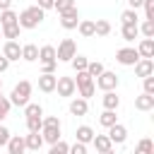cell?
<instances>
[{"label": "cell", "mask_w": 154, "mask_h": 154, "mask_svg": "<svg viewBox=\"0 0 154 154\" xmlns=\"http://www.w3.org/2000/svg\"><path fill=\"white\" fill-rule=\"evenodd\" d=\"M43 19H46V12H43L38 5H31V7H26V10H22V12L17 14V24H19L22 29H36Z\"/></svg>", "instance_id": "1"}, {"label": "cell", "mask_w": 154, "mask_h": 154, "mask_svg": "<svg viewBox=\"0 0 154 154\" xmlns=\"http://www.w3.org/2000/svg\"><path fill=\"white\" fill-rule=\"evenodd\" d=\"M31 82L29 79H22V82H17L14 84V89H12V94H10V103L12 106H26L29 103V99H31Z\"/></svg>", "instance_id": "2"}, {"label": "cell", "mask_w": 154, "mask_h": 154, "mask_svg": "<svg viewBox=\"0 0 154 154\" xmlns=\"http://www.w3.org/2000/svg\"><path fill=\"white\" fill-rule=\"evenodd\" d=\"M75 87L79 89V96H82V99H87V101H89V96H94V91H96V84H94V77H89V72H87V70H82V72H77V79H75Z\"/></svg>", "instance_id": "3"}, {"label": "cell", "mask_w": 154, "mask_h": 154, "mask_svg": "<svg viewBox=\"0 0 154 154\" xmlns=\"http://www.w3.org/2000/svg\"><path fill=\"white\" fill-rule=\"evenodd\" d=\"M75 53H77V43L72 38H63L55 48V60L58 63H70L75 58Z\"/></svg>", "instance_id": "4"}, {"label": "cell", "mask_w": 154, "mask_h": 154, "mask_svg": "<svg viewBox=\"0 0 154 154\" xmlns=\"http://www.w3.org/2000/svg\"><path fill=\"white\" fill-rule=\"evenodd\" d=\"M101 91H116L118 89V84H120V79H118V75L116 72H108V70H103L99 77H96V82H94Z\"/></svg>", "instance_id": "5"}, {"label": "cell", "mask_w": 154, "mask_h": 154, "mask_svg": "<svg viewBox=\"0 0 154 154\" xmlns=\"http://www.w3.org/2000/svg\"><path fill=\"white\" fill-rule=\"evenodd\" d=\"M116 60H118L120 65H125V67H132V65L140 60V53H137V48L128 46V48H120V51H116Z\"/></svg>", "instance_id": "6"}, {"label": "cell", "mask_w": 154, "mask_h": 154, "mask_svg": "<svg viewBox=\"0 0 154 154\" xmlns=\"http://www.w3.org/2000/svg\"><path fill=\"white\" fill-rule=\"evenodd\" d=\"M55 91H58V96H63V99H67V96H72L75 91H77V87H75V77H58V82H55Z\"/></svg>", "instance_id": "7"}, {"label": "cell", "mask_w": 154, "mask_h": 154, "mask_svg": "<svg viewBox=\"0 0 154 154\" xmlns=\"http://www.w3.org/2000/svg\"><path fill=\"white\" fill-rule=\"evenodd\" d=\"M77 24H79V12H77V7H72V10H67V12H63L60 14V26L63 29H77Z\"/></svg>", "instance_id": "8"}, {"label": "cell", "mask_w": 154, "mask_h": 154, "mask_svg": "<svg viewBox=\"0 0 154 154\" xmlns=\"http://www.w3.org/2000/svg\"><path fill=\"white\" fill-rule=\"evenodd\" d=\"M132 67H135V75L142 77V79L149 77V75H154V60H152V58H140Z\"/></svg>", "instance_id": "9"}, {"label": "cell", "mask_w": 154, "mask_h": 154, "mask_svg": "<svg viewBox=\"0 0 154 154\" xmlns=\"http://www.w3.org/2000/svg\"><path fill=\"white\" fill-rule=\"evenodd\" d=\"M108 140H111L113 144H123V142L128 140V128L120 125V123H113V125L108 128Z\"/></svg>", "instance_id": "10"}, {"label": "cell", "mask_w": 154, "mask_h": 154, "mask_svg": "<svg viewBox=\"0 0 154 154\" xmlns=\"http://www.w3.org/2000/svg\"><path fill=\"white\" fill-rule=\"evenodd\" d=\"M2 55H5L10 63H14V60L22 58V46H19L17 41H5V46H2Z\"/></svg>", "instance_id": "11"}, {"label": "cell", "mask_w": 154, "mask_h": 154, "mask_svg": "<svg viewBox=\"0 0 154 154\" xmlns=\"http://www.w3.org/2000/svg\"><path fill=\"white\" fill-rule=\"evenodd\" d=\"M5 147H7V154H24V152H26L22 135H10V140H7Z\"/></svg>", "instance_id": "12"}, {"label": "cell", "mask_w": 154, "mask_h": 154, "mask_svg": "<svg viewBox=\"0 0 154 154\" xmlns=\"http://www.w3.org/2000/svg\"><path fill=\"white\" fill-rule=\"evenodd\" d=\"M94 128H89V125H79L77 130H75V142H82V144H91V140H94Z\"/></svg>", "instance_id": "13"}, {"label": "cell", "mask_w": 154, "mask_h": 154, "mask_svg": "<svg viewBox=\"0 0 154 154\" xmlns=\"http://www.w3.org/2000/svg\"><path fill=\"white\" fill-rule=\"evenodd\" d=\"M24 147H26L29 152H38V149L43 147L41 132H29V135H24Z\"/></svg>", "instance_id": "14"}, {"label": "cell", "mask_w": 154, "mask_h": 154, "mask_svg": "<svg viewBox=\"0 0 154 154\" xmlns=\"http://www.w3.org/2000/svg\"><path fill=\"white\" fill-rule=\"evenodd\" d=\"M55 82H58L55 75H38V89H41L43 94L55 91Z\"/></svg>", "instance_id": "15"}, {"label": "cell", "mask_w": 154, "mask_h": 154, "mask_svg": "<svg viewBox=\"0 0 154 154\" xmlns=\"http://www.w3.org/2000/svg\"><path fill=\"white\" fill-rule=\"evenodd\" d=\"M101 103H103V108H108V111H118V106H120V96H118L116 91H103Z\"/></svg>", "instance_id": "16"}, {"label": "cell", "mask_w": 154, "mask_h": 154, "mask_svg": "<svg viewBox=\"0 0 154 154\" xmlns=\"http://www.w3.org/2000/svg\"><path fill=\"white\" fill-rule=\"evenodd\" d=\"M135 108H137V111H152V108H154V96L142 91L140 96H135Z\"/></svg>", "instance_id": "17"}, {"label": "cell", "mask_w": 154, "mask_h": 154, "mask_svg": "<svg viewBox=\"0 0 154 154\" xmlns=\"http://www.w3.org/2000/svg\"><path fill=\"white\" fill-rule=\"evenodd\" d=\"M87 111H89L87 99L77 96V99H72V101H70V113H72V116H87Z\"/></svg>", "instance_id": "18"}, {"label": "cell", "mask_w": 154, "mask_h": 154, "mask_svg": "<svg viewBox=\"0 0 154 154\" xmlns=\"http://www.w3.org/2000/svg\"><path fill=\"white\" fill-rule=\"evenodd\" d=\"M38 63H58L55 60V46H51V43L41 46L38 48Z\"/></svg>", "instance_id": "19"}, {"label": "cell", "mask_w": 154, "mask_h": 154, "mask_svg": "<svg viewBox=\"0 0 154 154\" xmlns=\"http://www.w3.org/2000/svg\"><path fill=\"white\" fill-rule=\"evenodd\" d=\"M140 58H154V38H142L137 46Z\"/></svg>", "instance_id": "20"}, {"label": "cell", "mask_w": 154, "mask_h": 154, "mask_svg": "<svg viewBox=\"0 0 154 154\" xmlns=\"http://www.w3.org/2000/svg\"><path fill=\"white\" fill-rule=\"evenodd\" d=\"M22 60H26V63H36V60H38V46H36V43H26V46H22Z\"/></svg>", "instance_id": "21"}, {"label": "cell", "mask_w": 154, "mask_h": 154, "mask_svg": "<svg viewBox=\"0 0 154 154\" xmlns=\"http://www.w3.org/2000/svg\"><path fill=\"white\" fill-rule=\"evenodd\" d=\"M77 31H79L82 38H91V36H94V19H79Z\"/></svg>", "instance_id": "22"}, {"label": "cell", "mask_w": 154, "mask_h": 154, "mask_svg": "<svg viewBox=\"0 0 154 154\" xmlns=\"http://www.w3.org/2000/svg\"><path fill=\"white\" fill-rule=\"evenodd\" d=\"M91 144H94L96 154H99V152H106V149H111V147H113V142L108 140V135H94Z\"/></svg>", "instance_id": "23"}, {"label": "cell", "mask_w": 154, "mask_h": 154, "mask_svg": "<svg viewBox=\"0 0 154 154\" xmlns=\"http://www.w3.org/2000/svg\"><path fill=\"white\" fill-rule=\"evenodd\" d=\"M41 137L48 144H55L60 140V128H41Z\"/></svg>", "instance_id": "24"}, {"label": "cell", "mask_w": 154, "mask_h": 154, "mask_svg": "<svg viewBox=\"0 0 154 154\" xmlns=\"http://www.w3.org/2000/svg\"><path fill=\"white\" fill-rule=\"evenodd\" d=\"M111 34V22L108 19H94V36H108Z\"/></svg>", "instance_id": "25"}, {"label": "cell", "mask_w": 154, "mask_h": 154, "mask_svg": "<svg viewBox=\"0 0 154 154\" xmlns=\"http://www.w3.org/2000/svg\"><path fill=\"white\" fill-rule=\"evenodd\" d=\"M120 36H123L125 41H135V38L140 36L137 24H123V26H120Z\"/></svg>", "instance_id": "26"}, {"label": "cell", "mask_w": 154, "mask_h": 154, "mask_svg": "<svg viewBox=\"0 0 154 154\" xmlns=\"http://www.w3.org/2000/svg\"><path fill=\"white\" fill-rule=\"evenodd\" d=\"M0 29H2V38H7V41L19 38V34H22V26L19 24H10V26H0Z\"/></svg>", "instance_id": "27"}, {"label": "cell", "mask_w": 154, "mask_h": 154, "mask_svg": "<svg viewBox=\"0 0 154 154\" xmlns=\"http://www.w3.org/2000/svg\"><path fill=\"white\" fill-rule=\"evenodd\" d=\"M99 123H101V125L108 130L113 123H118V116H116V111H108V108H103V113L99 116Z\"/></svg>", "instance_id": "28"}, {"label": "cell", "mask_w": 154, "mask_h": 154, "mask_svg": "<svg viewBox=\"0 0 154 154\" xmlns=\"http://www.w3.org/2000/svg\"><path fill=\"white\" fill-rule=\"evenodd\" d=\"M10 24H17V12L12 7L0 12V26H10Z\"/></svg>", "instance_id": "29"}, {"label": "cell", "mask_w": 154, "mask_h": 154, "mask_svg": "<svg viewBox=\"0 0 154 154\" xmlns=\"http://www.w3.org/2000/svg\"><path fill=\"white\" fill-rule=\"evenodd\" d=\"M135 154H154L152 140H149V137H142V140L137 142V147H135Z\"/></svg>", "instance_id": "30"}, {"label": "cell", "mask_w": 154, "mask_h": 154, "mask_svg": "<svg viewBox=\"0 0 154 154\" xmlns=\"http://www.w3.org/2000/svg\"><path fill=\"white\" fill-rule=\"evenodd\" d=\"M137 29L144 38H154V19H144L142 24H137Z\"/></svg>", "instance_id": "31"}, {"label": "cell", "mask_w": 154, "mask_h": 154, "mask_svg": "<svg viewBox=\"0 0 154 154\" xmlns=\"http://www.w3.org/2000/svg\"><path fill=\"white\" fill-rule=\"evenodd\" d=\"M70 63H72L75 72H82V70H87V65H89V58H87V55H79V53H75V58H72Z\"/></svg>", "instance_id": "32"}, {"label": "cell", "mask_w": 154, "mask_h": 154, "mask_svg": "<svg viewBox=\"0 0 154 154\" xmlns=\"http://www.w3.org/2000/svg\"><path fill=\"white\" fill-rule=\"evenodd\" d=\"M24 116H26V118H41V116H43L41 103H26V106H24Z\"/></svg>", "instance_id": "33"}, {"label": "cell", "mask_w": 154, "mask_h": 154, "mask_svg": "<svg viewBox=\"0 0 154 154\" xmlns=\"http://www.w3.org/2000/svg\"><path fill=\"white\" fill-rule=\"evenodd\" d=\"M106 67H103V63H99V60H89V65H87V72H89V77H99L101 72H103Z\"/></svg>", "instance_id": "34"}, {"label": "cell", "mask_w": 154, "mask_h": 154, "mask_svg": "<svg viewBox=\"0 0 154 154\" xmlns=\"http://www.w3.org/2000/svg\"><path fill=\"white\" fill-rule=\"evenodd\" d=\"M137 19H140L137 17V10H130V7L123 10V14H120V22L123 24H137Z\"/></svg>", "instance_id": "35"}, {"label": "cell", "mask_w": 154, "mask_h": 154, "mask_svg": "<svg viewBox=\"0 0 154 154\" xmlns=\"http://www.w3.org/2000/svg\"><path fill=\"white\" fill-rule=\"evenodd\" d=\"M72 7H77L75 0H55V2H53V10H58V14H63V12L72 10Z\"/></svg>", "instance_id": "36"}, {"label": "cell", "mask_w": 154, "mask_h": 154, "mask_svg": "<svg viewBox=\"0 0 154 154\" xmlns=\"http://www.w3.org/2000/svg\"><path fill=\"white\" fill-rule=\"evenodd\" d=\"M43 128V118H26V130L29 132H41Z\"/></svg>", "instance_id": "37"}, {"label": "cell", "mask_w": 154, "mask_h": 154, "mask_svg": "<svg viewBox=\"0 0 154 154\" xmlns=\"http://www.w3.org/2000/svg\"><path fill=\"white\" fill-rule=\"evenodd\" d=\"M67 149H70V144H67V142H63V140H58L55 144H51L48 154H67Z\"/></svg>", "instance_id": "38"}, {"label": "cell", "mask_w": 154, "mask_h": 154, "mask_svg": "<svg viewBox=\"0 0 154 154\" xmlns=\"http://www.w3.org/2000/svg\"><path fill=\"white\" fill-rule=\"evenodd\" d=\"M10 108H12V103H10V99H5V96H0V123L7 118V113H10Z\"/></svg>", "instance_id": "39"}, {"label": "cell", "mask_w": 154, "mask_h": 154, "mask_svg": "<svg viewBox=\"0 0 154 154\" xmlns=\"http://www.w3.org/2000/svg\"><path fill=\"white\" fill-rule=\"evenodd\" d=\"M142 87H144V94H152V96H154V75L144 77V79H142Z\"/></svg>", "instance_id": "40"}, {"label": "cell", "mask_w": 154, "mask_h": 154, "mask_svg": "<svg viewBox=\"0 0 154 154\" xmlns=\"http://www.w3.org/2000/svg\"><path fill=\"white\" fill-rule=\"evenodd\" d=\"M142 7H144V19H154V0H144Z\"/></svg>", "instance_id": "41"}, {"label": "cell", "mask_w": 154, "mask_h": 154, "mask_svg": "<svg viewBox=\"0 0 154 154\" xmlns=\"http://www.w3.org/2000/svg\"><path fill=\"white\" fill-rule=\"evenodd\" d=\"M67 154H87V144H82V142H75V144H70Z\"/></svg>", "instance_id": "42"}, {"label": "cell", "mask_w": 154, "mask_h": 154, "mask_svg": "<svg viewBox=\"0 0 154 154\" xmlns=\"http://www.w3.org/2000/svg\"><path fill=\"white\" fill-rule=\"evenodd\" d=\"M58 63H41V75H55Z\"/></svg>", "instance_id": "43"}, {"label": "cell", "mask_w": 154, "mask_h": 154, "mask_svg": "<svg viewBox=\"0 0 154 154\" xmlns=\"http://www.w3.org/2000/svg\"><path fill=\"white\" fill-rule=\"evenodd\" d=\"M43 128H60V118H58V116H48V118H43Z\"/></svg>", "instance_id": "44"}, {"label": "cell", "mask_w": 154, "mask_h": 154, "mask_svg": "<svg viewBox=\"0 0 154 154\" xmlns=\"http://www.w3.org/2000/svg\"><path fill=\"white\" fill-rule=\"evenodd\" d=\"M10 135H12V132H10V130H7V128H5L2 123H0V147H5V144H7Z\"/></svg>", "instance_id": "45"}, {"label": "cell", "mask_w": 154, "mask_h": 154, "mask_svg": "<svg viewBox=\"0 0 154 154\" xmlns=\"http://www.w3.org/2000/svg\"><path fill=\"white\" fill-rule=\"evenodd\" d=\"M53 2H55V0H36V5H38L43 12H46V10H53Z\"/></svg>", "instance_id": "46"}, {"label": "cell", "mask_w": 154, "mask_h": 154, "mask_svg": "<svg viewBox=\"0 0 154 154\" xmlns=\"http://www.w3.org/2000/svg\"><path fill=\"white\" fill-rule=\"evenodd\" d=\"M7 67H10V60H7L5 55H0V72H5Z\"/></svg>", "instance_id": "47"}, {"label": "cell", "mask_w": 154, "mask_h": 154, "mask_svg": "<svg viewBox=\"0 0 154 154\" xmlns=\"http://www.w3.org/2000/svg\"><path fill=\"white\" fill-rule=\"evenodd\" d=\"M142 2H144V0H128L130 10H137V7H142Z\"/></svg>", "instance_id": "48"}, {"label": "cell", "mask_w": 154, "mask_h": 154, "mask_svg": "<svg viewBox=\"0 0 154 154\" xmlns=\"http://www.w3.org/2000/svg\"><path fill=\"white\" fill-rule=\"evenodd\" d=\"M12 7V0H0V12L2 10H10Z\"/></svg>", "instance_id": "49"}, {"label": "cell", "mask_w": 154, "mask_h": 154, "mask_svg": "<svg viewBox=\"0 0 154 154\" xmlns=\"http://www.w3.org/2000/svg\"><path fill=\"white\" fill-rule=\"evenodd\" d=\"M99 154H116V149L111 147V149H106V152H99Z\"/></svg>", "instance_id": "50"}, {"label": "cell", "mask_w": 154, "mask_h": 154, "mask_svg": "<svg viewBox=\"0 0 154 154\" xmlns=\"http://www.w3.org/2000/svg\"><path fill=\"white\" fill-rule=\"evenodd\" d=\"M0 96H2V79H0Z\"/></svg>", "instance_id": "51"}, {"label": "cell", "mask_w": 154, "mask_h": 154, "mask_svg": "<svg viewBox=\"0 0 154 154\" xmlns=\"http://www.w3.org/2000/svg\"><path fill=\"white\" fill-rule=\"evenodd\" d=\"M0 38H2V29H0Z\"/></svg>", "instance_id": "52"}]
</instances>
